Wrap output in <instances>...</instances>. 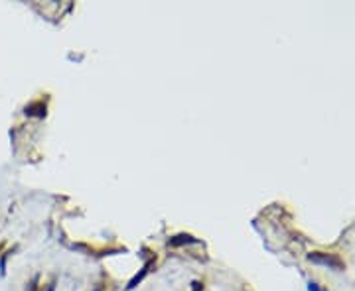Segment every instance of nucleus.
<instances>
[{
  "label": "nucleus",
  "instance_id": "5",
  "mask_svg": "<svg viewBox=\"0 0 355 291\" xmlns=\"http://www.w3.org/2000/svg\"><path fill=\"white\" fill-rule=\"evenodd\" d=\"M28 291H38V279H34V281L28 283Z\"/></svg>",
  "mask_w": 355,
  "mask_h": 291
},
{
  "label": "nucleus",
  "instance_id": "8",
  "mask_svg": "<svg viewBox=\"0 0 355 291\" xmlns=\"http://www.w3.org/2000/svg\"><path fill=\"white\" fill-rule=\"evenodd\" d=\"M53 287H55V285H53V283H49V287H47V291H53Z\"/></svg>",
  "mask_w": 355,
  "mask_h": 291
},
{
  "label": "nucleus",
  "instance_id": "6",
  "mask_svg": "<svg viewBox=\"0 0 355 291\" xmlns=\"http://www.w3.org/2000/svg\"><path fill=\"white\" fill-rule=\"evenodd\" d=\"M201 289H203V285L199 281H193V291H201Z\"/></svg>",
  "mask_w": 355,
  "mask_h": 291
},
{
  "label": "nucleus",
  "instance_id": "4",
  "mask_svg": "<svg viewBox=\"0 0 355 291\" xmlns=\"http://www.w3.org/2000/svg\"><path fill=\"white\" fill-rule=\"evenodd\" d=\"M152 264H154V258H150V260H148V262L144 264V268L140 269V273H136V275H134V277L130 279V283H128V289H132V287H136V285L140 283L142 277H144V275L148 273V269H150V266H152Z\"/></svg>",
  "mask_w": 355,
  "mask_h": 291
},
{
  "label": "nucleus",
  "instance_id": "2",
  "mask_svg": "<svg viewBox=\"0 0 355 291\" xmlns=\"http://www.w3.org/2000/svg\"><path fill=\"white\" fill-rule=\"evenodd\" d=\"M24 112L28 114V116H38V118H44L46 116V105L42 103V101H38V103H30Z\"/></svg>",
  "mask_w": 355,
  "mask_h": 291
},
{
  "label": "nucleus",
  "instance_id": "7",
  "mask_svg": "<svg viewBox=\"0 0 355 291\" xmlns=\"http://www.w3.org/2000/svg\"><path fill=\"white\" fill-rule=\"evenodd\" d=\"M308 289L310 291H322L320 287H318V283H310V285H308Z\"/></svg>",
  "mask_w": 355,
  "mask_h": 291
},
{
  "label": "nucleus",
  "instance_id": "3",
  "mask_svg": "<svg viewBox=\"0 0 355 291\" xmlns=\"http://www.w3.org/2000/svg\"><path fill=\"white\" fill-rule=\"evenodd\" d=\"M197 240L191 236V234H178V236H174V238H170L168 240V244L170 246H184V244H195Z\"/></svg>",
  "mask_w": 355,
  "mask_h": 291
},
{
  "label": "nucleus",
  "instance_id": "1",
  "mask_svg": "<svg viewBox=\"0 0 355 291\" xmlns=\"http://www.w3.org/2000/svg\"><path fill=\"white\" fill-rule=\"evenodd\" d=\"M308 260H310V262H314V264H322V266H328V268H333V269H343L345 268L343 260H341L339 256H335V254L312 252V254H308Z\"/></svg>",
  "mask_w": 355,
  "mask_h": 291
}]
</instances>
